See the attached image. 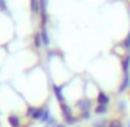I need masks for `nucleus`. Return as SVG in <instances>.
I'll use <instances>...</instances> for the list:
<instances>
[{
	"label": "nucleus",
	"instance_id": "nucleus-1",
	"mask_svg": "<svg viewBox=\"0 0 130 127\" xmlns=\"http://www.w3.org/2000/svg\"><path fill=\"white\" fill-rule=\"evenodd\" d=\"M8 122H10L12 127H20V125H22V124H20V117H18V116H13V114L8 117Z\"/></svg>",
	"mask_w": 130,
	"mask_h": 127
},
{
	"label": "nucleus",
	"instance_id": "nucleus-2",
	"mask_svg": "<svg viewBox=\"0 0 130 127\" xmlns=\"http://www.w3.org/2000/svg\"><path fill=\"white\" fill-rule=\"evenodd\" d=\"M99 104H101V106H107L109 104V96L99 94Z\"/></svg>",
	"mask_w": 130,
	"mask_h": 127
},
{
	"label": "nucleus",
	"instance_id": "nucleus-3",
	"mask_svg": "<svg viewBox=\"0 0 130 127\" xmlns=\"http://www.w3.org/2000/svg\"><path fill=\"white\" fill-rule=\"evenodd\" d=\"M105 112H107V106H101V104H99L97 107H95V114L102 116V114H105Z\"/></svg>",
	"mask_w": 130,
	"mask_h": 127
},
{
	"label": "nucleus",
	"instance_id": "nucleus-4",
	"mask_svg": "<svg viewBox=\"0 0 130 127\" xmlns=\"http://www.w3.org/2000/svg\"><path fill=\"white\" fill-rule=\"evenodd\" d=\"M92 127H109V124H107V121H97L92 124Z\"/></svg>",
	"mask_w": 130,
	"mask_h": 127
},
{
	"label": "nucleus",
	"instance_id": "nucleus-5",
	"mask_svg": "<svg viewBox=\"0 0 130 127\" xmlns=\"http://www.w3.org/2000/svg\"><path fill=\"white\" fill-rule=\"evenodd\" d=\"M109 127H122V124L119 121H112V122H109Z\"/></svg>",
	"mask_w": 130,
	"mask_h": 127
},
{
	"label": "nucleus",
	"instance_id": "nucleus-6",
	"mask_svg": "<svg viewBox=\"0 0 130 127\" xmlns=\"http://www.w3.org/2000/svg\"><path fill=\"white\" fill-rule=\"evenodd\" d=\"M58 127H68L66 124H58Z\"/></svg>",
	"mask_w": 130,
	"mask_h": 127
},
{
	"label": "nucleus",
	"instance_id": "nucleus-7",
	"mask_svg": "<svg viewBox=\"0 0 130 127\" xmlns=\"http://www.w3.org/2000/svg\"><path fill=\"white\" fill-rule=\"evenodd\" d=\"M128 127H130V122H128Z\"/></svg>",
	"mask_w": 130,
	"mask_h": 127
}]
</instances>
